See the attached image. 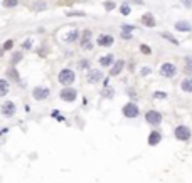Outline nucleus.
I'll return each instance as SVG.
<instances>
[{
	"label": "nucleus",
	"instance_id": "nucleus-1",
	"mask_svg": "<svg viewBox=\"0 0 192 183\" xmlns=\"http://www.w3.org/2000/svg\"><path fill=\"white\" fill-rule=\"evenodd\" d=\"M59 82L62 84V86H69V84L74 82V79H76V74L71 71V69H62L61 72H59Z\"/></svg>",
	"mask_w": 192,
	"mask_h": 183
},
{
	"label": "nucleus",
	"instance_id": "nucleus-2",
	"mask_svg": "<svg viewBox=\"0 0 192 183\" xmlns=\"http://www.w3.org/2000/svg\"><path fill=\"white\" fill-rule=\"evenodd\" d=\"M78 98V91L73 88H64L61 91V99L62 101H68V103H71V101H74Z\"/></svg>",
	"mask_w": 192,
	"mask_h": 183
},
{
	"label": "nucleus",
	"instance_id": "nucleus-3",
	"mask_svg": "<svg viewBox=\"0 0 192 183\" xmlns=\"http://www.w3.org/2000/svg\"><path fill=\"white\" fill-rule=\"evenodd\" d=\"M138 113H140V109H138V106L133 104V103H128V104L123 106V114L126 116V118H137Z\"/></svg>",
	"mask_w": 192,
	"mask_h": 183
},
{
	"label": "nucleus",
	"instance_id": "nucleus-4",
	"mask_svg": "<svg viewBox=\"0 0 192 183\" xmlns=\"http://www.w3.org/2000/svg\"><path fill=\"white\" fill-rule=\"evenodd\" d=\"M175 138L180 141H187L191 138V129L187 126H177L175 128Z\"/></svg>",
	"mask_w": 192,
	"mask_h": 183
},
{
	"label": "nucleus",
	"instance_id": "nucleus-5",
	"mask_svg": "<svg viewBox=\"0 0 192 183\" xmlns=\"http://www.w3.org/2000/svg\"><path fill=\"white\" fill-rule=\"evenodd\" d=\"M177 72V69L174 64L170 62H165V64H162V67H160V74L162 76H165V77H174Z\"/></svg>",
	"mask_w": 192,
	"mask_h": 183
},
{
	"label": "nucleus",
	"instance_id": "nucleus-6",
	"mask_svg": "<svg viewBox=\"0 0 192 183\" xmlns=\"http://www.w3.org/2000/svg\"><path fill=\"white\" fill-rule=\"evenodd\" d=\"M145 119L150 123V124L157 126V124H160L162 123V114L158 113V111H148L145 114Z\"/></svg>",
	"mask_w": 192,
	"mask_h": 183
},
{
	"label": "nucleus",
	"instance_id": "nucleus-7",
	"mask_svg": "<svg viewBox=\"0 0 192 183\" xmlns=\"http://www.w3.org/2000/svg\"><path fill=\"white\" fill-rule=\"evenodd\" d=\"M49 96V89L47 88H34L32 91V98L36 101H44Z\"/></svg>",
	"mask_w": 192,
	"mask_h": 183
},
{
	"label": "nucleus",
	"instance_id": "nucleus-8",
	"mask_svg": "<svg viewBox=\"0 0 192 183\" xmlns=\"http://www.w3.org/2000/svg\"><path fill=\"white\" fill-rule=\"evenodd\" d=\"M2 114L7 116V118H12V116L15 114V104L12 103V101H7L2 104Z\"/></svg>",
	"mask_w": 192,
	"mask_h": 183
},
{
	"label": "nucleus",
	"instance_id": "nucleus-9",
	"mask_svg": "<svg viewBox=\"0 0 192 183\" xmlns=\"http://www.w3.org/2000/svg\"><path fill=\"white\" fill-rule=\"evenodd\" d=\"M113 35H108V34H101V35L98 37V46H101V47H108V46H111L113 44Z\"/></svg>",
	"mask_w": 192,
	"mask_h": 183
},
{
	"label": "nucleus",
	"instance_id": "nucleus-10",
	"mask_svg": "<svg viewBox=\"0 0 192 183\" xmlns=\"http://www.w3.org/2000/svg\"><path fill=\"white\" fill-rule=\"evenodd\" d=\"M103 79V74L99 72L98 69H94V71H89V76H88V81L91 84H96V82H99Z\"/></svg>",
	"mask_w": 192,
	"mask_h": 183
},
{
	"label": "nucleus",
	"instance_id": "nucleus-11",
	"mask_svg": "<svg viewBox=\"0 0 192 183\" xmlns=\"http://www.w3.org/2000/svg\"><path fill=\"white\" fill-rule=\"evenodd\" d=\"M160 140H162L160 133H158V131H152L150 136H148V145H150V146H155V145L160 143Z\"/></svg>",
	"mask_w": 192,
	"mask_h": 183
},
{
	"label": "nucleus",
	"instance_id": "nucleus-12",
	"mask_svg": "<svg viewBox=\"0 0 192 183\" xmlns=\"http://www.w3.org/2000/svg\"><path fill=\"white\" fill-rule=\"evenodd\" d=\"M123 66H125V61H116V62H115V66L111 67V71H110V74H111V76H118V74L121 72Z\"/></svg>",
	"mask_w": 192,
	"mask_h": 183
},
{
	"label": "nucleus",
	"instance_id": "nucleus-13",
	"mask_svg": "<svg viewBox=\"0 0 192 183\" xmlns=\"http://www.w3.org/2000/svg\"><path fill=\"white\" fill-rule=\"evenodd\" d=\"M142 24L147 25V27H153V25H155V19H153L152 14H145V15L142 17Z\"/></svg>",
	"mask_w": 192,
	"mask_h": 183
},
{
	"label": "nucleus",
	"instance_id": "nucleus-14",
	"mask_svg": "<svg viewBox=\"0 0 192 183\" xmlns=\"http://www.w3.org/2000/svg\"><path fill=\"white\" fill-rule=\"evenodd\" d=\"M175 29H177V30H182V32H189V30H191V24L185 22V20H179L175 24Z\"/></svg>",
	"mask_w": 192,
	"mask_h": 183
},
{
	"label": "nucleus",
	"instance_id": "nucleus-15",
	"mask_svg": "<svg viewBox=\"0 0 192 183\" xmlns=\"http://www.w3.org/2000/svg\"><path fill=\"white\" fill-rule=\"evenodd\" d=\"M180 88H182V91H185V93H192V79L191 77L184 79L182 84H180Z\"/></svg>",
	"mask_w": 192,
	"mask_h": 183
},
{
	"label": "nucleus",
	"instance_id": "nucleus-16",
	"mask_svg": "<svg viewBox=\"0 0 192 183\" xmlns=\"http://www.w3.org/2000/svg\"><path fill=\"white\" fill-rule=\"evenodd\" d=\"M113 64V54H108V56H104V57L99 59V66H111Z\"/></svg>",
	"mask_w": 192,
	"mask_h": 183
},
{
	"label": "nucleus",
	"instance_id": "nucleus-17",
	"mask_svg": "<svg viewBox=\"0 0 192 183\" xmlns=\"http://www.w3.org/2000/svg\"><path fill=\"white\" fill-rule=\"evenodd\" d=\"M78 37H79V32H78V30H71L69 34H66L64 41H66V42H74Z\"/></svg>",
	"mask_w": 192,
	"mask_h": 183
},
{
	"label": "nucleus",
	"instance_id": "nucleus-18",
	"mask_svg": "<svg viewBox=\"0 0 192 183\" xmlns=\"http://www.w3.org/2000/svg\"><path fill=\"white\" fill-rule=\"evenodd\" d=\"M46 9H47V4H46V2H36V4H32V10H34V12L46 10Z\"/></svg>",
	"mask_w": 192,
	"mask_h": 183
},
{
	"label": "nucleus",
	"instance_id": "nucleus-19",
	"mask_svg": "<svg viewBox=\"0 0 192 183\" xmlns=\"http://www.w3.org/2000/svg\"><path fill=\"white\" fill-rule=\"evenodd\" d=\"M7 93H9V82L0 79V96H5Z\"/></svg>",
	"mask_w": 192,
	"mask_h": 183
},
{
	"label": "nucleus",
	"instance_id": "nucleus-20",
	"mask_svg": "<svg viewBox=\"0 0 192 183\" xmlns=\"http://www.w3.org/2000/svg\"><path fill=\"white\" fill-rule=\"evenodd\" d=\"M22 57H24V54L22 52H14V56H12V59H10V64L12 66H15L17 62H20L22 61Z\"/></svg>",
	"mask_w": 192,
	"mask_h": 183
},
{
	"label": "nucleus",
	"instance_id": "nucleus-21",
	"mask_svg": "<svg viewBox=\"0 0 192 183\" xmlns=\"http://www.w3.org/2000/svg\"><path fill=\"white\" fill-rule=\"evenodd\" d=\"M89 37H91V30H84L83 32V42H81V46L89 44Z\"/></svg>",
	"mask_w": 192,
	"mask_h": 183
},
{
	"label": "nucleus",
	"instance_id": "nucleus-22",
	"mask_svg": "<svg viewBox=\"0 0 192 183\" xmlns=\"http://www.w3.org/2000/svg\"><path fill=\"white\" fill-rule=\"evenodd\" d=\"M9 77H12L14 81H19V72H17V69H15V67L9 69Z\"/></svg>",
	"mask_w": 192,
	"mask_h": 183
},
{
	"label": "nucleus",
	"instance_id": "nucleus-23",
	"mask_svg": "<svg viewBox=\"0 0 192 183\" xmlns=\"http://www.w3.org/2000/svg\"><path fill=\"white\" fill-rule=\"evenodd\" d=\"M12 47H14V41H12V39L5 41V42H4V46H2V49H4V51H10Z\"/></svg>",
	"mask_w": 192,
	"mask_h": 183
},
{
	"label": "nucleus",
	"instance_id": "nucleus-24",
	"mask_svg": "<svg viewBox=\"0 0 192 183\" xmlns=\"http://www.w3.org/2000/svg\"><path fill=\"white\" fill-rule=\"evenodd\" d=\"M162 37H165L167 41H170L172 44H175V46L179 44V41H177V39H174V35H170V34H167V32H164V34H162Z\"/></svg>",
	"mask_w": 192,
	"mask_h": 183
},
{
	"label": "nucleus",
	"instance_id": "nucleus-25",
	"mask_svg": "<svg viewBox=\"0 0 192 183\" xmlns=\"http://www.w3.org/2000/svg\"><path fill=\"white\" fill-rule=\"evenodd\" d=\"M17 2L19 0H4V7H7V9H10V7H15Z\"/></svg>",
	"mask_w": 192,
	"mask_h": 183
},
{
	"label": "nucleus",
	"instance_id": "nucleus-26",
	"mask_svg": "<svg viewBox=\"0 0 192 183\" xmlns=\"http://www.w3.org/2000/svg\"><path fill=\"white\" fill-rule=\"evenodd\" d=\"M153 98H155V99H165L167 93H164V91H157V93H153Z\"/></svg>",
	"mask_w": 192,
	"mask_h": 183
},
{
	"label": "nucleus",
	"instance_id": "nucleus-27",
	"mask_svg": "<svg viewBox=\"0 0 192 183\" xmlns=\"http://www.w3.org/2000/svg\"><path fill=\"white\" fill-rule=\"evenodd\" d=\"M140 51L143 54H145V56H148V54H152V51H150V47H148V46H145V44H142L140 46Z\"/></svg>",
	"mask_w": 192,
	"mask_h": 183
},
{
	"label": "nucleus",
	"instance_id": "nucleus-28",
	"mask_svg": "<svg viewBox=\"0 0 192 183\" xmlns=\"http://www.w3.org/2000/svg\"><path fill=\"white\" fill-rule=\"evenodd\" d=\"M66 15H69V17H84V12H66Z\"/></svg>",
	"mask_w": 192,
	"mask_h": 183
},
{
	"label": "nucleus",
	"instance_id": "nucleus-29",
	"mask_svg": "<svg viewBox=\"0 0 192 183\" xmlns=\"http://www.w3.org/2000/svg\"><path fill=\"white\" fill-rule=\"evenodd\" d=\"M120 10H121V14H123V15H128V14H130V7L125 4V5H121V9H120Z\"/></svg>",
	"mask_w": 192,
	"mask_h": 183
},
{
	"label": "nucleus",
	"instance_id": "nucleus-30",
	"mask_svg": "<svg viewBox=\"0 0 192 183\" xmlns=\"http://www.w3.org/2000/svg\"><path fill=\"white\" fill-rule=\"evenodd\" d=\"M104 9H106V10H113V9H115V2H106V4H104Z\"/></svg>",
	"mask_w": 192,
	"mask_h": 183
},
{
	"label": "nucleus",
	"instance_id": "nucleus-31",
	"mask_svg": "<svg viewBox=\"0 0 192 183\" xmlns=\"http://www.w3.org/2000/svg\"><path fill=\"white\" fill-rule=\"evenodd\" d=\"M31 46H32V41H31V39H27V41L22 44V47H24V49H31Z\"/></svg>",
	"mask_w": 192,
	"mask_h": 183
},
{
	"label": "nucleus",
	"instance_id": "nucleus-32",
	"mask_svg": "<svg viewBox=\"0 0 192 183\" xmlns=\"http://www.w3.org/2000/svg\"><path fill=\"white\" fill-rule=\"evenodd\" d=\"M88 66H89L88 61H79V67H81V69H86Z\"/></svg>",
	"mask_w": 192,
	"mask_h": 183
},
{
	"label": "nucleus",
	"instance_id": "nucleus-33",
	"mask_svg": "<svg viewBox=\"0 0 192 183\" xmlns=\"http://www.w3.org/2000/svg\"><path fill=\"white\" fill-rule=\"evenodd\" d=\"M121 37H123V39H126V41H130L131 34H130V32H121Z\"/></svg>",
	"mask_w": 192,
	"mask_h": 183
},
{
	"label": "nucleus",
	"instance_id": "nucleus-34",
	"mask_svg": "<svg viewBox=\"0 0 192 183\" xmlns=\"http://www.w3.org/2000/svg\"><path fill=\"white\" fill-rule=\"evenodd\" d=\"M133 29V25H123V29H121V32H128Z\"/></svg>",
	"mask_w": 192,
	"mask_h": 183
},
{
	"label": "nucleus",
	"instance_id": "nucleus-35",
	"mask_svg": "<svg viewBox=\"0 0 192 183\" xmlns=\"http://www.w3.org/2000/svg\"><path fill=\"white\" fill-rule=\"evenodd\" d=\"M126 2H131V4H138V5H142V4H143V0H126Z\"/></svg>",
	"mask_w": 192,
	"mask_h": 183
},
{
	"label": "nucleus",
	"instance_id": "nucleus-36",
	"mask_svg": "<svg viewBox=\"0 0 192 183\" xmlns=\"http://www.w3.org/2000/svg\"><path fill=\"white\" fill-rule=\"evenodd\" d=\"M185 72L187 74H192V67H191V66H187V67H185Z\"/></svg>",
	"mask_w": 192,
	"mask_h": 183
},
{
	"label": "nucleus",
	"instance_id": "nucleus-37",
	"mask_svg": "<svg viewBox=\"0 0 192 183\" xmlns=\"http://www.w3.org/2000/svg\"><path fill=\"white\" fill-rule=\"evenodd\" d=\"M148 72H150V69H148V67H145L143 71H142V74H143V76H145V74H148Z\"/></svg>",
	"mask_w": 192,
	"mask_h": 183
},
{
	"label": "nucleus",
	"instance_id": "nucleus-38",
	"mask_svg": "<svg viewBox=\"0 0 192 183\" xmlns=\"http://www.w3.org/2000/svg\"><path fill=\"white\" fill-rule=\"evenodd\" d=\"M128 94H130L131 98H135V91H133V89H130V91H128Z\"/></svg>",
	"mask_w": 192,
	"mask_h": 183
},
{
	"label": "nucleus",
	"instance_id": "nucleus-39",
	"mask_svg": "<svg viewBox=\"0 0 192 183\" xmlns=\"http://www.w3.org/2000/svg\"><path fill=\"white\" fill-rule=\"evenodd\" d=\"M184 5H185V7H191V0H184Z\"/></svg>",
	"mask_w": 192,
	"mask_h": 183
},
{
	"label": "nucleus",
	"instance_id": "nucleus-40",
	"mask_svg": "<svg viewBox=\"0 0 192 183\" xmlns=\"http://www.w3.org/2000/svg\"><path fill=\"white\" fill-rule=\"evenodd\" d=\"M0 56H4V49L0 47Z\"/></svg>",
	"mask_w": 192,
	"mask_h": 183
}]
</instances>
